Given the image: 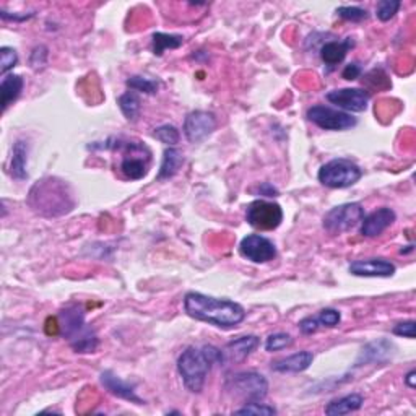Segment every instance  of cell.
Returning <instances> with one entry per match:
<instances>
[{"label": "cell", "instance_id": "1", "mask_svg": "<svg viewBox=\"0 0 416 416\" xmlns=\"http://www.w3.org/2000/svg\"><path fill=\"white\" fill-rule=\"evenodd\" d=\"M184 311L192 319L207 322L220 329H235L246 319V311L241 304L230 299L211 298L195 291L186 295Z\"/></svg>", "mask_w": 416, "mask_h": 416}, {"label": "cell", "instance_id": "2", "mask_svg": "<svg viewBox=\"0 0 416 416\" xmlns=\"http://www.w3.org/2000/svg\"><path fill=\"white\" fill-rule=\"evenodd\" d=\"M215 364H223V351L213 345H205L202 348L189 346L177 358V371L182 382L187 390L194 394L204 389L207 376Z\"/></svg>", "mask_w": 416, "mask_h": 416}, {"label": "cell", "instance_id": "3", "mask_svg": "<svg viewBox=\"0 0 416 416\" xmlns=\"http://www.w3.org/2000/svg\"><path fill=\"white\" fill-rule=\"evenodd\" d=\"M59 329L77 353H93L100 343L95 330L87 324L85 309L80 304H68L59 312Z\"/></svg>", "mask_w": 416, "mask_h": 416}, {"label": "cell", "instance_id": "4", "mask_svg": "<svg viewBox=\"0 0 416 416\" xmlns=\"http://www.w3.org/2000/svg\"><path fill=\"white\" fill-rule=\"evenodd\" d=\"M363 171L361 168L346 158H336L325 163L319 170L317 179L320 184L330 189H346V187L355 186L361 179Z\"/></svg>", "mask_w": 416, "mask_h": 416}, {"label": "cell", "instance_id": "5", "mask_svg": "<svg viewBox=\"0 0 416 416\" xmlns=\"http://www.w3.org/2000/svg\"><path fill=\"white\" fill-rule=\"evenodd\" d=\"M225 387L235 397L244 399L246 402H260L269 394V382L264 376L254 371L237 373L228 378Z\"/></svg>", "mask_w": 416, "mask_h": 416}, {"label": "cell", "instance_id": "6", "mask_svg": "<svg viewBox=\"0 0 416 416\" xmlns=\"http://www.w3.org/2000/svg\"><path fill=\"white\" fill-rule=\"evenodd\" d=\"M246 220L260 231H274L283 221V210L275 202L254 200L246 210Z\"/></svg>", "mask_w": 416, "mask_h": 416}, {"label": "cell", "instance_id": "7", "mask_svg": "<svg viewBox=\"0 0 416 416\" xmlns=\"http://www.w3.org/2000/svg\"><path fill=\"white\" fill-rule=\"evenodd\" d=\"M364 218V208L358 202H351V204H343L335 208H332L325 213L324 216V228L329 232H345L359 225Z\"/></svg>", "mask_w": 416, "mask_h": 416}, {"label": "cell", "instance_id": "8", "mask_svg": "<svg viewBox=\"0 0 416 416\" xmlns=\"http://www.w3.org/2000/svg\"><path fill=\"white\" fill-rule=\"evenodd\" d=\"M308 119L324 131H346L355 127L358 121L348 112L335 111L327 106H312L308 109Z\"/></svg>", "mask_w": 416, "mask_h": 416}, {"label": "cell", "instance_id": "9", "mask_svg": "<svg viewBox=\"0 0 416 416\" xmlns=\"http://www.w3.org/2000/svg\"><path fill=\"white\" fill-rule=\"evenodd\" d=\"M127 151L121 161V171L127 179L138 181L147 176L151 153L143 143H126Z\"/></svg>", "mask_w": 416, "mask_h": 416}, {"label": "cell", "instance_id": "10", "mask_svg": "<svg viewBox=\"0 0 416 416\" xmlns=\"http://www.w3.org/2000/svg\"><path fill=\"white\" fill-rule=\"evenodd\" d=\"M239 252L244 259L254 264H265L276 257V247L269 237L260 235H249L241 241Z\"/></svg>", "mask_w": 416, "mask_h": 416}, {"label": "cell", "instance_id": "11", "mask_svg": "<svg viewBox=\"0 0 416 416\" xmlns=\"http://www.w3.org/2000/svg\"><path fill=\"white\" fill-rule=\"evenodd\" d=\"M216 128L215 114L208 111H192L184 121V135L191 143L204 142Z\"/></svg>", "mask_w": 416, "mask_h": 416}, {"label": "cell", "instance_id": "12", "mask_svg": "<svg viewBox=\"0 0 416 416\" xmlns=\"http://www.w3.org/2000/svg\"><path fill=\"white\" fill-rule=\"evenodd\" d=\"M327 100L345 111L363 112L368 107L369 93L361 88H340V90L327 93Z\"/></svg>", "mask_w": 416, "mask_h": 416}, {"label": "cell", "instance_id": "13", "mask_svg": "<svg viewBox=\"0 0 416 416\" xmlns=\"http://www.w3.org/2000/svg\"><path fill=\"white\" fill-rule=\"evenodd\" d=\"M348 270L355 276H380V278H389L395 274V265L387 259H366L355 260L348 265Z\"/></svg>", "mask_w": 416, "mask_h": 416}, {"label": "cell", "instance_id": "14", "mask_svg": "<svg viewBox=\"0 0 416 416\" xmlns=\"http://www.w3.org/2000/svg\"><path fill=\"white\" fill-rule=\"evenodd\" d=\"M395 211L389 207H382L379 210L371 213V215L364 216L363 221H361V235L366 237H376L387 230L389 226L394 225Z\"/></svg>", "mask_w": 416, "mask_h": 416}, {"label": "cell", "instance_id": "15", "mask_svg": "<svg viewBox=\"0 0 416 416\" xmlns=\"http://www.w3.org/2000/svg\"><path fill=\"white\" fill-rule=\"evenodd\" d=\"M100 379H101V384L104 385V389L109 390L112 395H116V397L127 400V402L135 403V405H143V400L138 397L135 389H133L131 384H127L126 380H122L119 376L114 374L112 371H104V373H101Z\"/></svg>", "mask_w": 416, "mask_h": 416}, {"label": "cell", "instance_id": "16", "mask_svg": "<svg viewBox=\"0 0 416 416\" xmlns=\"http://www.w3.org/2000/svg\"><path fill=\"white\" fill-rule=\"evenodd\" d=\"M259 346V336L255 335H246L239 336V339L231 340L230 343L225 346L223 351V363H237V361H244L252 351Z\"/></svg>", "mask_w": 416, "mask_h": 416}, {"label": "cell", "instance_id": "17", "mask_svg": "<svg viewBox=\"0 0 416 416\" xmlns=\"http://www.w3.org/2000/svg\"><path fill=\"white\" fill-rule=\"evenodd\" d=\"M340 320H341V314L336 309H322L317 315L304 317L298 325H299V330L303 332L304 335H311V334H315L320 327L339 325Z\"/></svg>", "mask_w": 416, "mask_h": 416}, {"label": "cell", "instance_id": "18", "mask_svg": "<svg viewBox=\"0 0 416 416\" xmlns=\"http://www.w3.org/2000/svg\"><path fill=\"white\" fill-rule=\"evenodd\" d=\"M312 361H314V355L311 351H299L288 358L272 363V369L276 373H303L312 364Z\"/></svg>", "mask_w": 416, "mask_h": 416}, {"label": "cell", "instance_id": "19", "mask_svg": "<svg viewBox=\"0 0 416 416\" xmlns=\"http://www.w3.org/2000/svg\"><path fill=\"white\" fill-rule=\"evenodd\" d=\"M355 46V41L351 38H346L343 41L325 43L320 47V57L327 66H336L346 57V54Z\"/></svg>", "mask_w": 416, "mask_h": 416}, {"label": "cell", "instance_id": "20", "mask_svg": "<svg viewBox=\"0 0 416 416\" xmlns=\"http://www.w3.org/2000/svg\"><path fill=\"white\" fill-rule=\"evenodd\" d=\"M27 160H28V145L27 142L18 140L15 142L12 148V158H10V174L13 179L24 181L28 177L27 171Z\"/></svg>", "mask_w": 416, "mask_h": 416}, {"label": "cell", "instance_id": "21", "mask_svg": "<svg viewBox=\"0 0 416 416\" xmlns=\"http://www.w3.org/2000/svg\"><path fill=\"white\" fill-rule=\"evenodd\" d=\"M184 165V155L177 148H166L163 153V161L160 166V172H158V181H165L174 177L179 170Z\"/></svg>", "mask_w": 416, "mask_h": 416}, {"label": "cell", "instance_id": "22", "mask_svg": "<svg viewBox=\"0 0 416 416\" xmlns=\"http://www.w3.org/2000/svg\"><path fill=\"white\" fill-rule=\"evenodd\" d=\"M364 397L359 394H351L345 395V397L332 400V402L325 407V415L329 416H340V415H348L353 412H358V410L363 407Z\"/></svg>", "mask_w": 416, "mask_h": 416}, {"label": "cell", "instance_id": "23", "mask_svg": "<svg viewBox=\"0 0 416 416\" xmlns=\"http://www.w3.org/2000/svg\"><path fill=\"white\" fill-rule=\"evenodd\" d=\"M394 345L387 340H380V341H373V343L366 345L363 351H361V356L358 359V364L363 363H380V361H385L392 355Z\"/></svg>", "mask_w": 416, "mask_h": 416}, {"label": "cell", "instance_id": "24", "mask_svg": "<svg viewBox=\"0 0 416 416\" xmlns=\"http://www.w3.org/2000/svg\"><path fill=\"white\" fill-rule=\"evenodd\" d=\"M24 87L23 78L20 75H5L0 83V95H2V111H5L10 104L18 100Z\"/></svg>", "mask_w": 416, "mask_h": 416}, {"label": "cell", "instance_id": "25", "mask_svg": "<svg viewBox=\"0 0 416 416\" xmlns=\"http://www.w3.org/2000/svg\"><path fill=\"white\" fill-rule=\"evenodd\" d=\"M184 38L181 34H168V33H155L153 34V54L161 56L166 49H177L182 46Z\"/></svg>", "mask_w": 416, "mask_h": 416}, {"label": "cell", "instance_id": "26", "mask_svg": "<svg viewBox=\"0 0 416 416\" xmlns=\"http://www.w3.org/2000/svg\"><path fill=\"white\" fill-rule=\"evenodd\" d=\"M117 104L127 121H137V117L140 116V98L135 91L124 93L122 96H119Z\"/></svg>", "mask_w": 416, "mask_h": 416}, {"label": "cell", "instance_id": "27", "mask_svg": "<svg viewBox=\"0 0 416 416\" xmlns=\"http://www.w3.org/2000/svg\"><path fill=\"white\" fill-rule=\"evenodd\" d=\"M126 83L131 90L145 93V95H155L158 90V82L150 80V78H145V77H138V75L131 77Z\"/></svg>", "mask_w": 416, "mask_h": 416}, {"label": "cell", "instance_id": "28", "mask_svg": "<svg viewBox=\"0 0 416 416\" xmlns=\"http://www.w3.org/2000/svg\"><path fill=\"white\" fill-rule=\"evenodd\" d=\"M153 137H155L156 140H160L161 143H165V145L171 147V145H176V143L179 142L181 133L174 126H171V124H165V126L155 128Z\"/></svg>", "mask_w": 416, "mask_h": 416}, {"label": "cell", "instance_id": "29", "mask_svg": "<svg viewBox=\"0 0 416 416\" xmlns=\"http://www.w3.org/2000/svg\"><path fill=\"white\" fill-rule=\"evenodd\" d=\"M290 345H293V339L291 335L285 334V332H278V334L269 335V339L265 341L267 351H280L288 348Z\"/></svg>", "mask_w": 416, "mask_h": 416}, {"label": "cell", "instance_id": "30", "mask_svg": "<svg viewBox=\"0 0 416 416\" xmlns=\"http://www.w3.org/2000/svg\"><path fill=\"white\" fill-rule=\"evenodd\" d=\"M400 5L402 3H400L399 0H382V2H379L378 7H376V15H378L380 22H389V20H392L395 13L399 12Z\"/></svg>", "mask_w": 416, "mask_h": 416}, {"label": "cell", "instance_id": "31", "mask_svg": "<svg viewBox=\"0 0 416 416\" xmlns=\"http://www.w3.org/2000/svg\"><path fill=\"white\" fill-rule=\"evenodd\" d=\"M235 415H276V410L270 405L260 403V402H246V405L242 408H237Z\"/></svg>", "mask_w": 416, "mask_h": 416}, {"label": "cell", "instance_id": "32", "mask_svg": "<svg viewBox=\"0 0 416 416\" xmlns=\"http://www.w3.org/2000/svg\"><path fill=\"white\" fill-rule=\"evenodd\" d=\"M17 64H18V54L13 47L3 46L0 49V72H2V75H5L8 70H12Z\"/></svg>", "mask_w": 416, "mask_h": 416}, {"label": "cell", "instance_id": "33", "mask_svg": "<svg viewBox=\"0 0 416 416\" xmlns=\"http://www.w3.org/2000/svg\"><path fill=\"white\" fill-rule=\"evenodd\" d=\"M336 13L343 20H348V22H363V20L368 18V10L361 7H339Z\"/></svg>", "mask_w": 416, "mask_h": 416}, {"label": "cell", "instance_id": "34", "mask_svg": "<svg viewBox=\"0 0 416 416\" xmlns=\"http://www.w3.org/2000/svg\"><path fill=\"white\" fill-rule=\"evenodd\" d=\"M46 61H47V49L44 46H39L33 51L29 64H31L33 68H41L46 66Z\"/></svg>", "mask_w": 416, "mask_h": 416}, {"label": "cell", "instance_id": "35", "mask_svg": "<svg viewBox=\"0 0 416 416\" xmlns=\"http://www.w3.org/2000/svg\"><path fill=\"white\" fill-rule=\"evenodd\" d=\"M392 332L399 336H405V339H415V322H400V324L394 327Z\"/></svg>", "mask_w": 416, "mask_h": 416}, {"label": "cell", "instance_id": "36", "mask_svg": "<svg viewBox=\"0 0 416 416\" xmlns=\"http://www.w3.org/2000/svg\"><path fill=\"white\" fill-rule=\"evenodd\" d=\"M361 75V67L358 64H348L343 68V73H341V77L345 78V80H356Z\"/></svg>", "mask_w": 416, "mask_h": 416}, {"label": "cell", "instance_id": "37", "mask_svg": "<svg viewBox=\"0 0 416 416\" xmlns=\"http://www.w3.org/2000/svg\"><path fill=\"white\" fill-rule=\"evenodd\" d=\"M259 194L264 195V197H278V189L274 187V184H270V182H264V184L259 186Z\"/></svg>", "mask_w": 416, "mask_h": 416}, {"label": "cell", "instance_id": "38", "mask_svg": "<svg viewBox=\"0 0 416 416\" xmlns=\"http://www.w3.org/2000/svg\"><path fill=\"white\" fill-rule=\"evenodd\" d=\"M34 13H8L2 10V18L3 20H12V22H24V20H29Z\"/></svg>", "mask_w": 416, "mask_h": 416}, {"label": "cell", "instance_id": "39", "mask_svg": "<svg viewBox=\"0 0 416 416\" xmlns=\"http://www.w3.org/2000/svg\"><path fill=\"white\" fill-rule=\"evenodd\" d=\"M415 376H416L415 371H410V373L407 374V378H405V384H407L410 389H415V387H416V382H415Z\"/></svg>", "mask_w": 416, "mask_h": 416}]
</instances>
